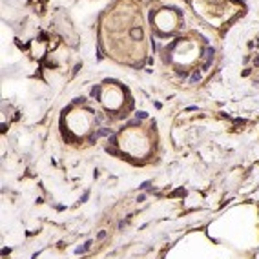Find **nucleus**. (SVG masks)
Here are the masks:
<instances>
[{"label": "nucleus", "mask_w": 259, "mask_h": 259, "mask_svg": "<svg viewBox=\"0 0 259 259\" xmlns=\"http://www.w3.org/2000/svg\"><path fill=\"white\" fill-rule=\"evenodd\" d=\"M130 35H131L133 40H140V38H143V29H140V28H131Z\"/></svg>", "instance_id": "obj_1"}, {"label": "nucleus", "mask_w": 259, "mask_h": 259, "mask_svg": "<svg viewBox=\"0 0 259 259\" xmlns=\"http://www.w3.org/2000/svg\"><path fill=\"white\" fill-rule=\"evenodd\" d=\"M199 79H201V73H199V71H195V73L192 75V82H197Z\"/></svg>", "instance_id": "obj_2"}, {"label": "nucleus", "mask_w": 259, "mask_h": 259, "mask_svg": "<svg viewBox=\"0 0 259 259\" xmlns=\"http://www.w3.org/2000/svg\"><path fill=\"white\" fill-rule=\"evenodd\" d=\"M104 237H106V230H101L99 235H97V239H104Z\"/></svg>", "instance_id": "obj_3"}, {"label": "nucleus", "mask_w": 259, "mask_h": 259, "mask_svg": "<svg viewBox=\"0 0 259 259\" xmlns=\"http://www.w3.org/2000/svg\"><path fill=\"white\" fill-rule=\"evenodd\" d=\"M137 117H139V119H146V117H148V115H146L144 111H139V113H137Z\"/></svg>", "instance_id": "obj_4"}, {"label": "nucleus", "mask_w": 259, "mask_h": 259, "mask_svg": "<svg viewBox=\"0 0 259 259\" xmlns=\"http://www.w3.org/2000/svg\"><path fill=\"white\" fill-rule=\"evenodd\" d=\"M257 46H259V38H257Z\"/></svg>", "instance_id": "obj_5"}]
</instances>
